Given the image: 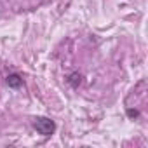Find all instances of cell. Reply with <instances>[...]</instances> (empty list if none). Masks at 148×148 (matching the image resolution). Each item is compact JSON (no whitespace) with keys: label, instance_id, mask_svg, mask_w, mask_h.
<instances>
[{"label":"cell","instance_id":"3957f363","mask_svg":"<svg viewBox=\"0 0 148 148\" xmlns=\"http://www.w3.org/2000/svg\"><path fill=\"white\" fill-rule=\"evenodd\" d=\"M80 75H79V73H73V75H70V79H68V84L71 86V87H77L79 84H80Z\"/></svg>","mask_w":148,"mask_h":148},{"label":"cell","instance_id":"277c9868","mask_svg":"<svg viewBox=\"0 0 148 148\" xmlns=\"http://www.w3.org/2000/svg\"><path fill=\"white\" fill-rule=\"evenodd\" d=\"M127 115H129V117H138V115H139V112H138V110L129 108V110H127Z\"/></svg>","mask_w":148,"mask_h":148},{"label":"cell","instance_id":"6da1fadb","mask_svg":"<svg viewBox=\"0 0 148 148\" xmlns=\"http://www.w3.org/2000/svg\"><path fill=\"white\" fill-rule=\"evenodd\" d=\"M33 127L37 129V132L44 134V136H51L56 131V124L54 120L47 119V117H35L33 119Z\"/></svg>","mask_w":148,"mask_h":148},{"label":"cell","instance_id":"7a4b0ae2","mask_svg":"<svg viewBox=\"0 0 148 148\" xmlns=\"http://www.w3.org/2000/svg\"><path fill=\"white\" fill-rule=\"evenodd\" d=\"M7 86L12 87V89H18V87L23 86V79H21L19 75H16V73H12V75L7 77Z\"/></svg>","mask_w":148,"mask_h":148}]
</instances>
